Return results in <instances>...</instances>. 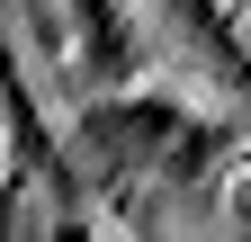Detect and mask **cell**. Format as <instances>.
<instances>
[{
  "label": "cell",
  "mask_w": 251,
  "mask_h": 242,
  "mask_svg": "<svg viewBox=\"0 0 251 242\" xmlns=\"http://www.w3.org/2000/svg\"><path fill=\"white\" fill-rule=\"evenodd\" d=\"M54 63L72 72L81 90H117L144 72V27H135V0H63V45Z\"/></svg>",
  "instance_id": "cell-1"
},
{
  "label": "cell",
  "mask_w": 251,
  "mask_h": 242,
  "mask_svg": "<svg viewBox=\"0 0 251 242\" xmlns=\"http://www.w3.org/2000/svg\"><path fill=\"white\" fill-rule=\"evenodd\" d=\"M171 9V27L188 45H206V63H225L233 81H251V0H152Z\"/></svg>",
  "instance_id": "cell-2"
},
{
  "label": "cell",
  "mask_w": 251,
  "mask_h": 242,
  "mask_svg": "<svg viewBox=\"0 0 251 242\" xmlns=\"http://www.w3.org/2000/svg\"><path fill=\"white\" fill-rule=\"evenodd\" d=\"M0 162H9V126H0Z\"/></svg>",
  "instance_id": "cell-3"
}]
</instances>
